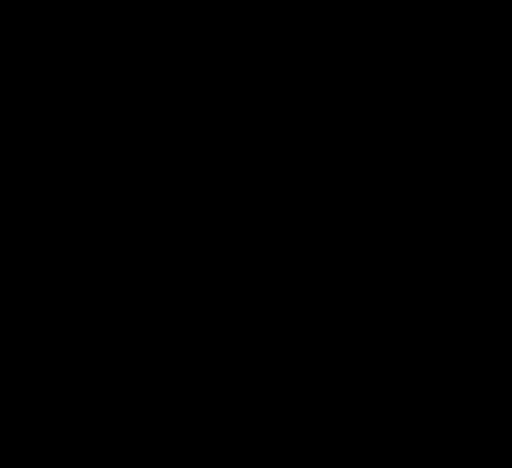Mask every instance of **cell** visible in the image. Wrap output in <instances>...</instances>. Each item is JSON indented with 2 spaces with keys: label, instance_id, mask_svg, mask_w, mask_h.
<instances>
[]
</instances>
